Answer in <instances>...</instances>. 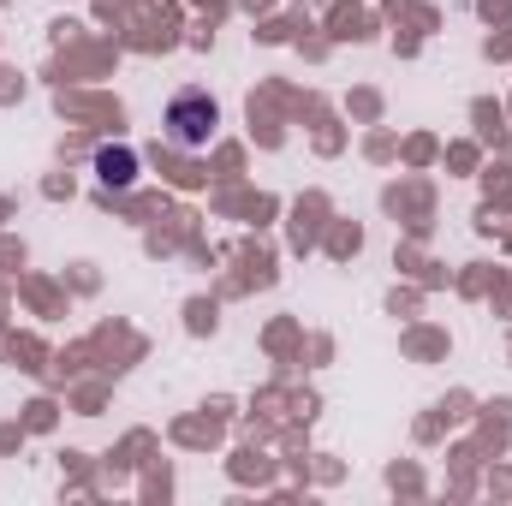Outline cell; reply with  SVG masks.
Here are the masks:
<instances>
[{
  "label": "cell",
  "instance_id": "obj_1",
  "mask_svg": "<svg viewBox=\"0 0 512 506\" xmlns=\"http://www.w3.org/2000/svg\"><path fill=\"white\" fill-rule=\"evenodd\" d=\"M167 143L179 149V155H197V149H209V137L221 126V102L209 96V90H179L173 102H167Z\"/></svg>",
  "mask_w": 512,
  "mask_h": 506
},
{
  "label": "cell",
  "instance_id": "obj_2",
  "mask_svg": "<svg viewBox=\"0 0 512 506\" xmlns=\"http://www.w3.org/2000/svg\"><path fill=\"white\" fill-rule=\"evenodd\" d=\"M137 173H143V161H137L131 143H102V149H96V179H102L108 191H131Z\"/></svg>",
  "mask_w": 512,
  "mask_h": 506
}]
</instances>
